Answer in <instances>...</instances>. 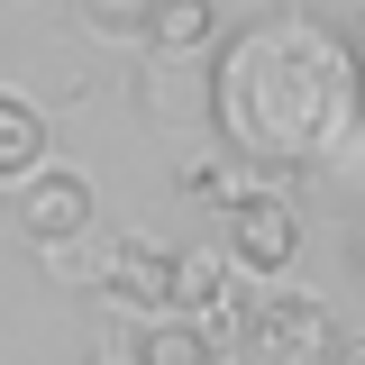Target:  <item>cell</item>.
I'll use <instances>...</instances> for the list:
<instances>
[{"label": "cell", "mask_w": 365, "mask_h": 365, "mask_svg": "<svg viewBox=\"0 0 365 365\" xmlns=\"http://www.w3.org/2000/svg\"><path fill=\"white\" fill-rule=\"evenodd\" d=\"M128 101H137V119L182 128V137H201V128H210V110H220V91H210V64H201V55H155V64L128 83Z\"/></svg>", "instance_id": "5b68a950"}, {"label": "cell", "mask_w": 365, "mask_h": 365, "mask_svg": "<svg viewBox=\"0 0 365 365\" xmlns=\"http://www.w3.org/2000/svg\"><path fill=\"white\" fill-rule=\"evenodd\" d=\"M220 292H228V283H220V256H174V311L182 319H201Z\"/></svg>", "instance_id": "8fae6325"}, {"label": "cell", "mask_w": 365, "mask_h": 365, "mask_svg": "<svg viewBox=\"0 0 365 365\" xmlns=\"http://www.w3.org/2000/svg\"><path fill=\"white\" fill-rule=\"evenodd\" d=\"M247 356L256 365H329L338 356V319L319 311V292H265L247 311Z\"/></svg>", "instance_id": "7a4b0ae2"}, {"label": "cell", "mask_w": 365, "mask_h": 365, "mask_svg": "<svg viewBox=\"0 0 365 365\" xmlns=\"http://www.w3.org/2000/svg\"><path fill=\"white\" fill-rule=\"evenodd\" d=\"M28 174H46V110L19 101V91H0V182L19 192Z\"/></svg>", "instance_id": "52a82bcc"}, {"label": "cell", "mask_w": 365, "mask_h": 365, "mask_svg": "<svg viewBox=\"0 0 365 365\" xmlns=\"http://www.w3.org/2000/svg\"><path fill=\"white\" fill-rule=\"evenodd\" d=\"M9 220H19L28 247H73V237H91V182L73 165H46L9 192Z\"/></svg>", "instance_id": "277c9868"}, {"label": "cell", "mask_w": 365, "mask_h": 365, "mask_svg": "<svg viewBox=\"0 0 365 365\" xmlns=\"http://www.w3.org/2000/svg\"><path fill=\"white\" fill-rule=\"evenodd\" d=\"M347 256H356V274H365V228H356V247H347Z\"/></svg>", "instance_id": "2e32d148"}, {"label": "cell", "mask_w": 365, "mask_h": 365, "mask_svg": "<svg viewBox=\"0 0 365 365\" xmlns=\"http://www.w3.org/2000/svg\"><path fill=\"white\" fill-rule=\"evenodd\" d=\"M146 46H155V55H210V46H220V0H155Z\"/></svg>", "instance_id": "ba28073f"}, {"label": "cell", "mask_w": 365, "mask_h": 365, "mask_svg": "<svg viewBox=\"0 0 365 365\" xmlns=\"http://www.w3.org/2000/svg\"><path fill=\"white\" fill-rule=\"evenodd\" d=\"M220 228H228V265L247 274V283H274V274H292V256H302V220H292L283 192H237L220 210Z\"/></svg>", "instance_id": "3957f363"}, {"label": "cell", "mask_w": 365, "mask_h": 365, "mask_svg": "<svg viewBox=\"0 0 365 365\" xmlns=\"http://www.w3.org/2000/svg\"><path fill=\"white\" fill-rule=\"evenodd\" d=\"M83 19H91V37H110V46H146L155 0H83Z\"/></svg>", "instance_id": "30bf717a"}, {"label": "cell", "mask_w": 365, "mask_h": 365, "mask_svg": "<svg viewBox=\"0 0 365 365\" xmlns=\"http://www.w3.org/2000/svg\"><path fill=\"white\" fill-rule=\"evenodd\" d=\"M137 365H220V347H210L182 311H165V319L137 329Z\"/></svg>", "instance_id": "9c48e42d"}, {"label": "cell", "mask_w": 365, "mask_h": 365, "mask_svg": "<svg viewBox=\"0 0 365 365\" xmlns=\"http://www.w3.org/2000/svg\"><path fill=\"white\" fill-rule=\"evenodd\" d=\"M329 365H365V338H338V356Z\"/></svg>", "instance_id": "5bb4252c"}, {"label": "cell", "mask_w": 365, "mask_h": 365, "mask_svg": "<svg viewBox=\"0 0 365 365\" xmlns=\"http://www.w3.org/2000/svg\"><path fill=\"white\" fill-rule=\"evenodd\" d=\"M347 46H356V64H365V0H356V19H347Z\"/></svg>", "instance_id": "9a60e30c"}, {"label": "cell", "mask_w": 365, "mask_h": 365, "mask_svg": "<svg viewBox=\"0 0 365 365\" xmlns=\"http://www.w3.org/2000/svg\"><path fill=\"white\" fill-rule=\"evenodd\" d=\"M210 128L228 137L237 165H319L365 128V64L347 28L319 9H274L247 19L210 64Z\"/></svg>", "instance_id": "6da1fadb"}, {"label": "cell", "mask_w": 365, "mask_h": 365, "mask_svg": "<svg viewBox=\"0 0 365 365\" xmlns=\"http://www.w3.org/2000/svg\"><path fill=\"white\" fill-rule=\"evenodd\" d=\"M46 274L55 283H83V292H101V274H110V247H91V237H73V247H37Z\"/></svg>", "instance_id": "7c38bea8"}, {"label": "cell", "mask_w": 365, "mask_h": 365, "mask_svg": "<svg viewBox=\"0 0 365 365\" xmlns=\"http://www.w3.org/2000/svg\"><path fill=\"white\" fill-rule=\"evenodd\" d=\"M101 302L119 319H165L174 311V247H146V237H119L110 247V274H101Z\"/></svg>", "instance_id": "8992f818"}, {"label": "cell", "mask_w": 365, "mask_h": 365, "mask_svg": "<svg viewBox=\"0 0 365 365\" xmlns=\"http://www.w3.org/2000/svg\"><path fill=\"white\" fill-rule=\"evenodd\" d=\"M91 365H137V319H110L101 347H91Z\"/></svg>", "instance_id": "4fadbf2b"}]
</instances>
